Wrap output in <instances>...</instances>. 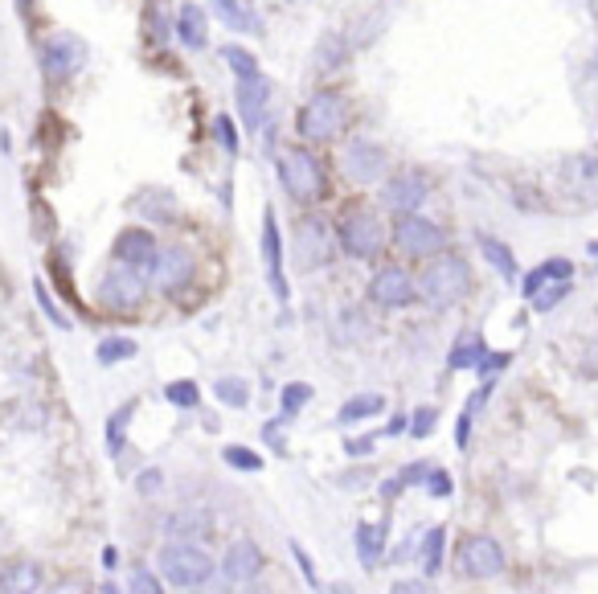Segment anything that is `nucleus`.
I'll return each instance as SVG.
<instances>
[{"mask_svg":"<svg viewBox=\"0 0 598 594\" xmlns=\"http://www.w3.org/2000/svg\"><path fill=\"white\" fill-rule=\"evenodd\" d=\"M472 287H476L472 263L459 259V254H439L418 275V300H426L431 308H455L472 295Z\"/></svg>","mask_w":598,"mask_h":594,"instance_id":"nucleus-1","label":"nucleus"},{"mask_svg":"<svg viewBox=\"0 0 598 594\" xmlns=\"http://www.w3.org/2000/svg\"><path fill=\"white\" fill-rule=\"evenodd\" d=\"M156 566H160V578L177 590H201L218 574V566H213V558L201 549V541H173V537H164Z\"/></svg>","mask_w":598,"mask_h":594,"instance_id":"nucleus-2","label":"nucleus"},{"mask_svg":"<svg viewBox=\"0 0 598 594\" xmlns=\"http://www.w3.org/2000/svg\"><path fill=\"white\" fill-rule=\"evenodd\" d=\"M345 115H349L345 95L332 91V87L316 91L304 103V111H299V123H295L299 127V140H304V144H328V140H336V132L345 127Z\"/></svg>","mask_w":598,"mask_h":594,"instance_id":"nucleus-3","label":"nucleus"},{"mask_svg":"<svg viewBox=\"0 0 598 594\" xmlns=\"http://www.w3.org/2000/svg\"><path fill=\"white\" fill-rule=\"evenodd\" d=\"M340 250V234H336V222L324 218V214H304L295 222V259L304 271H320L336 259Z\"/></svg>","mask_w":598,"mask_h":594,"instance_id":"nucleus-4","label":"nucleus"},{"mask_svg":"<svg viewBox=\"0 0 598 594\" xmlns=\"http://www.w3.org/2000/svg\"><path fill=\"white\" fill-rule=\"evenodd\" d=\"M279 181L295 201L324 197V168L308 148H283L279 152Z\"/></svg>","mask_w":598,"mask_h":594,"instance_id":"nucleus-5","label":"nucleus"},{"mask_svg":"<svg viewBox=\"0 0 598 594\" xmlns=\"http://www.w3.org/2000/svg\"><path fill=\"white\" fill-rule=\"evenodd\" d=\"M504 566H508V554H504V545L496 537H488V533L463 537V545H459V574L463 578H476V582L500 578Z\"/></svg>","mask_w":598,"mask_h":594,"instance_id":"nucleus-6","label":"nucleus"},{"mask_svg":"<svg viewBox=\"0 0 598 594\" xmlns=\"http://www.w3.org/2000/svg\"><path fill=\"white\" fill-rule=\"evenodd\" d=\"M336 234H340V250H345L349 259H361V263L377 259L381 242H386L381 238V222L369 214V209H349V214L340 218Z\"/></svg>","mask_w":598,"mask_h":594,"instance_id":"nucleus-7","label":"nucleus"},{"mask_svg":"<svg viewBox=\"0 0 598 594\" xmlns=\"http://www.w3.org/2000/svg\"><path fill=\"white\" fill-rule=\"evenodd\" d=\"M394 246L402 254H414V259H431V254H439L447 246V230L435 226L431 218H422L418 209H414V214H398V222H394Z\"/></svg>","mask_w":598,"mask_h":594,"instance_id":"nucleus-8","label":"nucleus"},{"mask_svg":"<svg viewBox=\"0 0 598 594\" xmlns=\"http://www.w3.org/2000/svg\"><path fill=\"white\" fill-rule=\"evenodd\" d=\"M99 304L111 312H136L144 304V275L127 263H115L99 279Z\"/></svg>","mask_w":598,"mask_h":594,"instance_id":"nucleus-9","label":"nucleus"},{"mask_svg":"<svg viewBox=\"0 0 598 594\" xmlns=\"http://www.w3.org/2000/svg\"><path fill=\"white\" fill-rule=\"evenodd\" d=\"M340 168H345V177L353 185H377V181H386L390 156L373 140H349L345 152H340Z\"/></svg>","mask_w":598,"mask_h":594,"instance_id":"nucleus-10","label":"nucleus"},{"mask_svg":"<svg viewBox=\"0 0 598 594\" xmlns=\"http://www.w3.org/2000/svg\"><path fill=\"white\" fill-rule=\"evenodd\" d=\"M271 78L267 74H238V87H234V103H238V115H242V127L246 132H259L267 123V107H271Z\"/></svg>","mask_w":598,"mask_h":594,"instance_id":"nucleus-11","label":"nucleus"},{"mask_svg":"<svg viewBox=\"0 0 598 594\" xmlns=\"http://www.w3.org/2000/svg\"><path fill=\"white\" fill-rule=\"evenodd\" d=\"M87 62V41L74 37V33H54L46 46H41V70H46L54 82H66L82 70Z\"/></svg>","mask_w":598,"mask_h":594,"instance_id":"nucleus-12","label":"nucleus"},{"mask_svg":"<svg viewBox=\"0 0 598 594\" xmlns=\"http://www.w3.org/2000/svg\"><path fill=\"white\" fill-rule=\"evenodd\" d=\"M193 275H197V263H193V254H189L185 246H164V250H156V259H152V267H148V279H152L160 291H181V287L193 283Z\"/></svg>","mask_w":598,"mask_h":594,"instance_id":"nucleus-13","label":"nucleus"},{"mask_svg":"<svg viewBox=\"0 0 598 594\" xmlns=\"http://www.w3.org/2000/svg\"><path fill=\"white\" fill-rule=\"evenodd\" d=\"M426 197H431V181H426V173H418V168H402V173H394L386 181V189H381V201H386V209H394V214H414V209L426 205Z\"/></svg>","mask_w":598,"mask_h":594,"instance_id":"nucleus-14","label":"nucleus"},{"mask_svg":"<svg viewBox=\"0 0 598 594\" xmlns=\"http://www.w3.org/2000/svg\"><path fill=\"white\" fill-rule=\"evenodd\" d=\"M369 300L381 308H406L418 300V279L406 267H381L369 279Z\"/></svg>","mask_w":598,"mask_h":594,"instance_id":"nucleus-15","label":"nucleus"},{"mask_svg":"<svg viewBox=\"0 0 598 594\" xmlns=\"http://www.w3.org/2000/svg\"><path fill=\"white\" fill-rule=\"evenodd\" d=\"M558 177L566 185V193L582 197V201H598V156L594 152H578V156H566L558 164Z\"/></svg>","mask_w":598,"mask_h":594,"instance_id":"nucleus-16","label":"nucleus"},{"mask_svg":"<svg viewBox=\"0 0 598 594\" xmlns=\"http://www.w3.org/2000/svg\"><path fill=\"white\" fill-rule=\"evenodd\" d=\"M263 574V549L254 541H234L222 558V578L230 586H242V582H254Z\"/></svg>","mask_w":598,"mask_h":594,"instance_id":"nucleus-17","label":"nucleus"},{"mask_svg":"<svg viewBox=\"0 0 598 594\" xmlns=\"http://www.w3.org/2000/svg\"><path fill=\"white\" fill-rule=\"evenodd\" d=\"M263 263H267V283L279 295V304H287V275H283V238H279V222L275 209L263 214Z\"/></svg>","mask_w":598,"mask_h":594,"instance_id":"nucleus-18","label":"nucleus"},{"mask_svg":"<svg viewBox=\"0 0 598 594\" xmlns=\"http://www.w3.org/2000/svg\"><path fill=\"white\" fill-rule=\"evenodd\" d=\"M152 259H156V238L148 230L132 226V230H123L115 238V263H127V267H136L140 275H148Z\"/></svg>","mask_w":598,"mask_h":594,"instance_id":"nucleus-19","label":"nucleus"},{"mask_svg":"<svg viewBox=\"0 0 598 594\" xmlns=\"http://www.w3.org/2000/svg\"><path fill=\"white\" fill-rule=\"evenodd\" d=\"M213 13H218V21L234 33H250V37H259L263 33V17L259 9L250 5V0H209Z\"/></svg>","mask_w":598,"mask_h":594,"instance_id":"nucleus-20","label":"nucleus"},{"mask_svg":"<svg viewBox=\"0 0 598 594\" xmlns=\"http://www.w3.org/2000/svg\"><path fill=\"white\" fill-rule=\"evenodd\" d=\"M209 533H213V521L201 508H181V513L164 517V537H173V541H205Z\"/></svg>","mask_w":598,"mask_h":594,"instance_id":"nucleus-21","label":"nucleus"},{"mask_svg":"<svg viewBox=\"0 0 598 594\" xmlns=\"http://www.w3.org/2000/svg\"><path fill=\"white\" fill-rule=\"evenodd\" d=\"M386 533H390L386 521L357 529V562H361V570H377V562L386 558V554H381V549H386Z\"/></svg>","mask_w":598,"mask_h":594,"instance_id":"nucleus-22","label":"nucleus"},{"mask_svg":"<svg viewBox=\"0 0 598 594\" xmlns=\"http://www.w3.org/2000/svg\"><path fill=\"white\" fill-rule=\"evenodd\" d=\"M177 37L185 41L189 50H205V46H209L205 13H201V5H193V0H185V5L177 9Z\"/></svg>","mask_w":598,"mask_h":594,"instance_id":"nucleus-23","label":"nucleus"},{"mask_svg":"<svg viewBox=\"0 0 598 594\" xmlns=\"http://www.w3.org/2000/svg\"><path fill=\"white\" fill-rule=\"evenodd\" d=\"M381 410H386V398H381V394H357V398H349L345 406L336 410V427H357V422L377 418Z\"/></svg>","mask_w":598,"mask_h":594,"instance_id":"nucleus-24","label":"nucleus"},{"mask_svg":"<svg viewBox=\"0 0 598 594\" xmlns=\"http://www.w3.org/2000/svg\"><path fill=\"white\" fill-rule=\"evenodd\" d=\"M488 357V345H484V336L480 332H463L459 341H455V349H451V357H447V369H480V361Z\"/></svg>","mask_w":598,"mask_h":594,"instance_id":"nucleus-25","label":"nucleus"},{"mask_svg":"<svg viewBox=\"0 0 598 594\" xmlns=\"http://www.w3.org/2000/svg\"><path fill=\"white\" fill-rule=\"evenodd\" d=\"M37 586H41V566L29 562V558L0 570V590L5 594H25V590H37Z\"/></svg>","mask_w":598,"mask_h":594,"instance_id":"nucleus-26","label":"nucleus"},{"mask_svg":"<svg viewBox=\"0 0 598 594\" xmlns=\"http://www.w3.org/2000/svg\"><path fill=\"white\" fill-rule=\"evenodd\" d=\"M549 279H574V263L566 259V254H558V259H545L541 267H533L529 275H525V300H529V295L537 291V287H545Z\"/></svg>","mask_w":598,"mask_h":594,"instance_id":"nucleus-27","label":"nucleus"},{"mask_svg":"<svg viewBox=\"0 0 598 594\" xmlns=\"http://www.w3.org/2000/svg\"><path fill=\"white\" fill-rule=\"evenodd\" d=\"M136 209H140L144 218H152V222L168 226V222L177 218V197H173V193H164V189H152V193L136 197Z\"/></svg>","mask_w":598,"mask_h":594,"instance_id":"nucleus-28","label":"nucleus"},{"mask_svg":"<svg viewBox=\"0 0 598 594\" xmlns=\"http://www.w3.org/2000/svg\"><path fill=\"white\" fill-rule=\"evenodd\" d=\"M476 246H480V254H484V259H488L504 279H517V259H512V250H508L500 238H492V234H476Z\"/></svg>","mask_w":598,"mask_h":594,"instance_id":"nucleus-29","label":"nucleus"},{"mask_svg":"<svg viewBox=\"0 0 598 594\" xmlns=\"http://www.w3.org/2000/svg\"><path fill=\"white\" fill-rule=\"evenodd\" d=\"M213 394H218V402L230 410H246L250 406V381L246 377H218L213 381Z\"/></svg>","mask_w":598,"mask_h":594,"instance_id":"nucleus-30","label":"nucleus"},{"mask_svg":"<svg viewBox=\"0 0 598 594\" xmlns=\"http://www.w3.org/2000/svg\"><path fill=\"white\" fill-rule=\"evenodd\" d=\"M443 545H447V529H443V525H435L431 533L422 537V574H426V578L439 574V566H443Z\"/></svg>","mask_w":598,"mask_h":594,"instance_id":"nucleus-31","label":"nucleus"},{"mask_svg":"<svg viewBox=\"0 0 598 594\" xmlns=\"http://www.w3.org/2000/svg\"><path fill=\"white\" fill-rule=\"evenodd\" d=\"M570 283H574V279H549L545 287H537V291L529 295V304H533L537 312H553V308H558L566 295H570Z\"/></svg>","mask_w":598,"mask_h":594,"instance_id":"nucleus-32","label":"nucleus"},{"mask_svg":"<svg viewBox=\"0 0 598 594\" xmlns=\"http://www.w3.org/2000/svg\"><path fill=\"white\" fill-rule=\"evenodd\" d=\"M308 402H312V386H308V381H287L283 398H279V414H283V418H295Z\"/></svg>","mask_w":598,"mask_h":594,"instance_id":"nucleus-33","label":"nucleus"},{"mask_svg":"<svg viewBox=\"0 0 598 594\" xmlns=\"http://www.w3.org/2000/svg\"><path fill=\"white\" fill-rule=\"evenodd\" d=\"M132 357H136V341H127V336H107L99 345V365H119Z\"/></svg>","mask_w":598,"mask_h":594,"instance_id":"nucleus-34","label":"nucleus"},{"mask_svg":"<svg viewBox=\"0 0 598 594\" xmlns=\"http://www.w3.org/2000/svg\"><path fill=\"white\" fill-rule=\"evenodd\" d=\"M132 410H136V402H127V406H119V410L111 414V422H107V451H111V455L123 451V435H127V422H132Z\"/></svg>","mask_w":598,"mask_h":594,"instance_id":"nucleus-35","label":"nucleus"},{"mask_svg":"<svg viewBox=\"0 0 598 594\" xmlns=\"http://www.w3.org/2000/svg\"><path fill=\"white\" fill-rule=\"evenodd\" d=\"M164 398L173 402L177 410H197V402H201V390L193 386V381H168V386H164Z\"/></svg>","mask_w":598,"mask_h":594,"instance_id":"nucleus-36","label":"nucleus"},{"mask_svg":"<svg viewBox=\"0 0 598 594\" xmlns=\"http://www.w3.org/2000/svg\"><path fill=\"white\" fill-rule=\"evenodd\" d=\"M422 488H426V496H435V500H447V496L455 492V484H451V472H443V468H426V476H422Z\"/></svg>","mask_w":598,"mask_h":594,"instance_id":"nucleus-37","label":"nucleus"},{"mask_svg":"<svg viewBox=\"0 0 598 594\" xmlns=\"http://www.w3.org/2000/svg\"><path fill=\"white\" fill-rule=\"evenodd\" d=\"M435 422H439V410L435 406H418L414 414H410V422H406V431L414 435V439H426L435 431Z\"/></svg>","mask_w":598,"mask_h":594,"instance_id":"nucleus-38","label":"nucleus"},{"mask_svg":"<svg viewBox=\"0 0 598 594\" xmlns=\"http://www.w3.org/2000/svg\"><path fill=\"white\" fill-rule=\"evenodd\" d=\"M222 459L230 463V468H238V472H263V459L254 451H246V447H226Z\"/></svg>","mask_w":598,"mask_h":594,"instance_id":"nucleus-39","label":"nucleus"},{"mask_svg":"<svg viewBox=\"0 0 598 594\" xmlns=\"http://www.w3.org/2000/svg\"><path fill=\"white\" fill-rule=\"evenodd\" d=\"M222 58H226V66H230L234 74H254V70H259L254 54H250V50H242V46H226V50H222Z\"/></svg>","mask_w":598,"mask_h":594,"instance_id":"nucleus-40","label":"nucleus"},{"mask_svg":"<svg viewBox=\"0 0 598 594\" xmlns=\"http://www.w3.org/2000/svg\"><path fill=\"white\" fill-rule=\"evenodd\" d=\"M37 304H41V312H46L58 328H70V320H66V312H58V304L50 300V291H46V283H37Z\"/></svg>","mask_w":598,"mask_h":594,"instance_id":"nucleus-41","label":"nucleus"},{"mask_svg":"<svg viewBox=\"0 0 598 594\" xmlns=\"http://www.w3.org/2000/svg\"><path fill=\"white\" fill-rule=\"evenodd\" d=\"M213 132H218V140L226 144V152H238V132H234V119H230V115L213 119Z\"/></svg>","mask_w":598,"mask_h":594,"instance_id":"nucleus-42","label":"nucleus"},{"mask_svg":"<svg viewBox=\"0 0 598 594\" xmlns=\"http://www.w3.org/2000/svg\"><path fill=\"white\" fill-rule=\"evenodd\" d=\"M160 488H164V472H160V468L140 472V480H136V492H140V496H156Z\"/></svg>","mask_w":598,"mask_h":594,"instance_id":"nucleus-43","label":"nucleus"},{"mask_svg":"<svg viewBox=\"0 0 598 594\" xmlns=\"http://www.w3.org/2000/svg\"><path fill=\"white\" fill-rule=\"evenodd\" d=\"M287 422H291V418H283V414H279V422H267V427H263V439H267L275 451H283V447H287V443H283V427H287Z\"/></svg>","mask_w":598,"mask_h":594,"instance_id":"nucleus-44","label":"nucleus"},{"mask_svg":"<svg viewBox=\"0 0 598 594\" xmlns=\"http://www.w3.org/2000/svg\"><path fill=\"white\" fill-rule=\"evenodd\" d=\"M345 451H349L353 459H365V455H373V451H377V439H373V435H361V439H349V443H345Z\"/></svg>","mask_w":598,"mask_h":594,"instance_id":"nucleus-45","label":"nucleus"},{"mask_svg":"<svg viewBox=\"0 0 598 594\" xmlns=\"http://www.w3.org/2000/svg\"><path fill=\"white\" fill-rule=\"evenodd\" d=\"M127 590H148V594H160L164 586H160L148 570H136V574H132V582H127Z\"/></svg>","mask_w":598,"mask_h":594,"instance_id":"nucleus-46","label":"nucleus"},{"mask_svg":"<svg viewBox=\"0 0 598 594\" xmlns=\"http://www.w3.org/2000/svg\"><path fill=\"white\" fill-rule=\"evenodd\" d=\"M291 554H295V562H299V570H304V578H308V586H320V578H316V566L308 562V554L299 545H291Z\"/></svg>","mask_w":598,"mask_h":594,"instance_id":"nucleus-47","label":"nucleus"},{"mask_svg":"<svg viewBox=\"0 0 598 594\" xmlns=\"http://www.w3.org/2000/svg\"><path fill=\"white\" fill-rule=\"evenodd\" d=\"M590 254H594V263H598V242H590Z\"/></svg>","mask_w":598,"mask_h":594,"instance_id":"nucleus-48","label":"nucleus"},{"mask_svg":"<svg viewBox=\"0 0 598 594\" xmlns=\"http://www.w3.org/2000/svg\"><path fill=\"white\" fill-rule=\"evenodd\" d=\"M21 5H29V0H21Z\"/></svg>","mask_w":598,"mask_h":594,"instance_id":"nucleus-49","label":"nucleus"}]
</instances>
